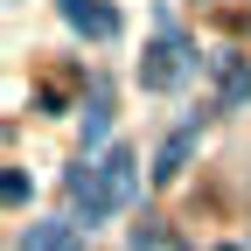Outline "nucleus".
I'll use <instances>...</instances> for the list:
<instances>
[{"label":"nucleus","instance_id":"obj_1","mask_svg":"<svg viewBox=\"0 0 251 251\" xmlns=\"http://www.w3.org/2000/svg\"><path fill=\"white\" fill-rule=\"evenodd\" d=\"M133 181H140V161H133V147H112L91 175H70V196H77V209L98 224V216H112V209H126L133 202Z\"/></svg>","mask_w":251,"mask_h":251},{"label":"nucleus","instance_id":"obj_2","mask_svg":"<svg viewBox=\"0 0 251 251\" xmlns=\"http://www.w3.org/2000/svg\"><path fill=\"white\" fill-rule=\"evenodd\" d=\"M63 21H70L77 35H98V42H112V35H119V14H112V7H98V0H63Z\"/></svg>","mask_w":251,"mask_h":251},{"label":"nucleus","instance_id":"obj_3","mask_svg":"<svg viewBox=\"0 0 251 251\" xmlns=\"http://www.w3.org/2000/svg\"><path fill=\"white\" fill-rule=\"evenodd\" d=\"M21 251H84V244H77V224H28Z\"/></svg>","mask_w":251,"mask_h":251},{"label":"nucleus","instance_id":"obj_4","mask_svg":"<svg viewBox=\"0 0 251 251\" xmlns=\"http://www.w3.org/2000/svg\"><path fill=\"white\" fill-rule=\"evenodd\" d=\"M181 161H188V133H175V140H168V147H161V168H153V175H175V168H181Z\"/></svg>","mask_w":251,"mask_h":251},{"label":"nucleus","instance_id":"obj_5","mask_svg":"<svg viewBox=\"0 0 251 251\" xmlns=\"http://www.w3.org/2000/svg\"><path fill=\"white\" fill-rule=\"evenodd\" d=\"M105 133H112V119H105V105H91V112H84V147H98Z\"/></svg>","mask_w":251,"mask_h":251}]
</instances>
